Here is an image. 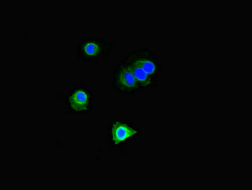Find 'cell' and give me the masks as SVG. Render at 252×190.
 <instances>
[{
	"mask_svg": "<svg viewBox=\"0 0 252 190\" xmlns=\"http://www.w3.org/2000/svg\"><path fill=\"white\" fill-rule=\"evenodd\" d=\"M123 59L127 63L137 66L148 74L153 79L159 80L162 74V65L158 53L149 46L129 51Z\"/></svg>",
	"mask_w": 252,
	"mask_h": 190,
	"instance_id": "5",
	"label": "cell"
},
{
	"mask_svg": "<svg viewBox=\"0 0 252 190\" xmlns=\"http://www.w3.org/2000/svg\"><path fill=\"white\" fill-rule=\"evenodd\" d=\"M94 92L86 84L79 83L71 88L63 98L64 110L73 116H88L93 111Z\"/></svg>",
	"mask_w": 252,
	"mask_h": 190,
	"instance_id": "2",
	"label": "cell"
},
{
	"mask_svg": "<svg viewBox=\"0 0 252 190\" xmlns=\"http://www.w3.org/2000/svg\"><path fill=\"white\" fill-rule=\"evenodd\" d=\"M141 134V127L136 123L117 118L107 127V142L111 149H121L137 140Z\"/></svg>",
	"mask_w": 252,
	"mask_h": 190,
	"instance_id": "3",
	"label": "cell"
},
{
	"mask_svg": "<svg viewBox=\"0 0 252 190\" xmlns=\"http://www.w3.org/2000/svg\"><path fill=\"white\" fill-rule=\"evenodd\" d=\"M111 87L116 95L126 97H135L141 91L130 66L123 59L111 72Z\"/></svg>",
	"mask_w": 252,
	"mask_h": 190,
	"instance_id": "4",
	"label": "cell"
},
{
	"mask_svg": "<svg viewBox=\"0 0 252 190\" xmlns=\"http://www.w3.org/2000/svg\"><path fill=\"white\" fill-rule=\"evenodd\" d=\"M115 44L108 38L100 36H84L77 40L76 55L82 62L90 64L104 62L110 57Z\"/></svg>",
	"mask_w": 252,
	"mask_h": 190,
	"instance_id": "1",
	"label": "cell"
}]
</instances>
